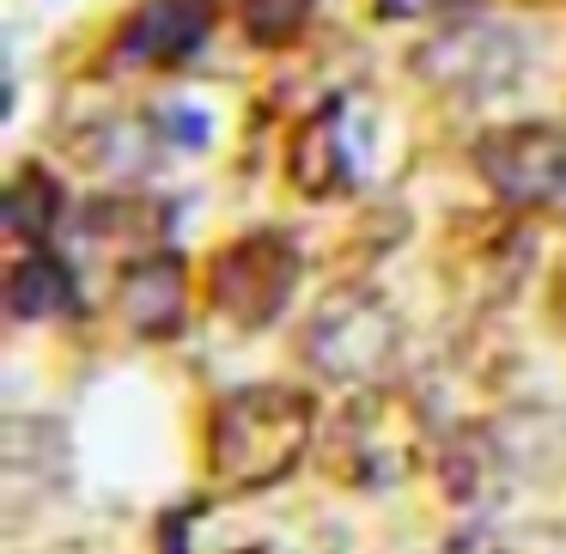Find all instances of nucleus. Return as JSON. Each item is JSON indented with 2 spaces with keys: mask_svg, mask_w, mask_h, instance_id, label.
<instances>
[{
  "mask_svg": "<svg viewBox=\"0 0 566 554\" xmlns=\"http://www.w3.org/2000/svg\"><path fill=\"white\" fill-rule=\"evenodd\" d=\"M317 445V403L293 384H238L208 415V475L226 493L286 481Z\"/></svg>",
  "mask_w": 566,
  "mask_h": 554,
  "instance_id": "1",
  "label": "nucleus"
},
{
  "mask_svg": "<svg viewBox=\"0 0 566 554\" xmlns=\"http://www.w3.org/2000/svg\"><path fill=\"white\" fill-rule=\"evenodd\" d=\"M427 445H432L427 415L408 403V390L371 384V390L342 396V415L329 420V439H323V469L342 488L384 493V488H402L415 475Z\"/></svg>",
  "mask_w": 566,
  "mask_h": 554,
  "instance_id": "2",
  "label": "nucleus"
},
{
  "mask_svg": "<svg viewBox=\"0 0 566 554\" xmlns=\"http://www.w3.org/2000/svg\"><path fill=\"white\" fill-rule=\"evenodd\" d=\"M396 354H402V317L396 305L366 281L329 286L311 305L305 330H298V359L335 390H371L390 384Z\"/></svg>",
  "mask_w": 566,
  "mask_h": 554,
  "instance_id": "3",
  "label": "nucleus"
},
{
  "mask_svg": "<svg viewBox=\"0 0 566 554\" xmlns=\"http://www.w3.org/2000/svg\"><path fill=\"white\" fill-rule=\"evenodd\" d=\"M298 274H305V257H298V244L286 232H244L213 250L208 305L226 323H238V330H269L293 305Z\"/></svg>",
  "mask_w": 566,
  "mask_h": 554,
  "instance_id": "4",
  "label": "nucleus"
},
{
  "mask_svg": "<svg viewBox=\"0 0 566 554\" xmlns=\"http://www.w3.org/2000/svg\"><path fill=\"white\" fill-rule=\"evenodd\" d=\"M524 62H530L524 38L500 19H457L415 50V74L432 92H451V98H500V92L517 86Z\"/></svg>",
  "mask_w": 566,
  "mask_h": 554,
  "instance_id": "5",
  "label": "nucleus"
},
{
  "mask_svg": "<svg viewBox=\"0 0 566 554\" xmlns=\"http://www.w3.org/2000/svg\"><path fill=\"white\" fill-rule=\"evenodd\" d=\"M475 171L512 213L554 208L566 196V128L560 123H500L475 140Z\"/></svg>",
  "mask_w": 566,
  "mask_h": 554,
  "instance_id": "6",
  "label": "nucleus"
},
{
  "mask_svg": "<svg viewBox=\"0 0 566 554\" xmlns=\"http://www.w3.org/2000/svg\"><path fill=\"white\" fill-rule=\"evenodd\" d=\"M213 31V0H140L111 38V67H171Z\"/></svg>",
  "mask_w": 566,
  "mask_h": 554,
  "instance_id": "7",
  "label": "nucleus"
},
{
  "mask_svg": "<svg viewBox=\"0 0 566 554\" xmlns=\"http://www.w3.org/2000/svg\"><path fill=\"white\" fill-rule=\"evenodd\" d=\"M116 305H123V323L140 335V342H165V335L184 330L189 317V262L177 250H140L128 262L123 286H116Z\"/></svg>",
  "mask_w": 566,
  "mask_h": 554,
  "instance_id": "8",
  "label": "nucleus"
},
{
  "mask_svg": "<svg viewBox=\"0 0 566 554\" xmlns=\"http://www.w3.org/2000/svg\"><path fill=\"white\" fill-rule=\"evenodd\" d=\"M286 177L305 201H335L354 184V147H347V104H323L298 123L293 153H286Z\"/></svg>",
  "mask_w": 566,
  "mask_h": 554,
  "instance_id": "9",
  "label": "nucleus"
},
{
  "mask_svg": "<svg viewBox=\"0 0 566 554\" xmlns=\"http://www.w3.org/2000/svg\"><path fill=\"white\" fill-rule=\"evenodd\" d=\"M432 469L444 481V500L457 505H475L488 500V488L500 481V439L488 427H457L451 439L432 451Z\"/></svg>",
  "mask_w": 566,
  "mask_h": 554,
  "instance_id": "10",
  "label": "nucleus"
},
{
  "mask_svg": "<svg viewBox=\"0 0 566 554\" xmlns=\"http://www.w3.org/2000/svg\"><path fill=\"white\" fill-rule=\"evenodd\" d=\"M67 299H74V281H67V262L50 257V244H31L25 257L7 269V305L13 317H62Z\"/></svg>",
  "mask_w": 566,
  "mask_h": 554,
  "instance_id": "11",
  "label": "nucleus"
},
{
  "mask_svg": "<svg viewBox=\"0 0 566 554\" xmlns=\"http://www.w3.org/2000/svg\"><path fill=\"white\" fill-rule=\"evenodd\" d=\"M55 196H62V189H55V177L50 171H38V165H31V171H19L13 177V189H7V232L19 238V244H50V226H55Z\"/></svg>",
  "mask_w": 566,
  "mask_h": 554,
  "instance_id": "12",
  "label": "nucleus"
},
{
  "mask_svg": "<svg viewBox=\"0 0 566 554\" xmlns=\"http://www.w3.org/2000/svg\"><path fill=\"white\" fill-rule=\"evenodd\" d=\"M305 13H311V0H244V31L256 43H293Z\"/></svg>",
  "mask_w": 566,
  "mask_h": 554,
  "instance_id": "13",
  "label": "nucleus"
},
{
  "mask_svg": "<svg viewBox=\"0 0 566 554\" xmlns=\"http://www.w3.org/2000/svg\"><path fill=\"white\" fill-rule=\"evenodd\" d=\"M432 554H512V548H505V536L493 524H457Z\"/></svg>",
  "mask_w": 566,
  "mask_h": 554,
  "instance_id": "14",
  "label": "nucleus"
},
{
  "mask_svg": "<svg viewBox=\"0 0 566 554\" xmlns=\"http://www.w3.org/2000/svg\"><path fill=\"white\" fill-rule=\"evenodd\" d=\"M451 7H463V0H371V13H378L384 25H415V19H439V13H451Z\"/></svg>",
  "mask_w": 566,
  "mask_h": 554,
  "instance_id": "15",
  "label": "nucleus"
}]
</instances>
